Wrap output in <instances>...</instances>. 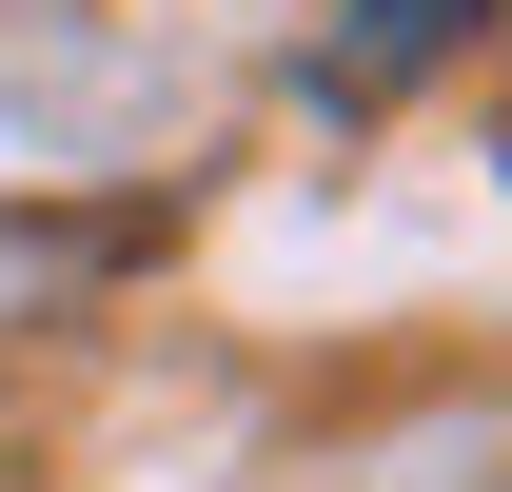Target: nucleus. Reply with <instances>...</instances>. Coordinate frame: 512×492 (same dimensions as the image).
<instances>
[{
	"mask_svg": "<svg viewBox=\"0 0 512 492\" xmlns=\"http://www.w3.org/2000/svg\"><path fill=\"white\" fill-rule=\"evenodd\" d=\"M473 20H493V0H355V20L316 40V99H394V79H434Z\"/></svg>",
	"mask_w": 512,
	"mask_h": 492,
	"instance_id": "1",
	"label": "nucleus"
}]
</instances>
